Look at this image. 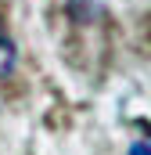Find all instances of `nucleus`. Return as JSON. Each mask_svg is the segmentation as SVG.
Segmentation results:
<instances>
[{"label":"nucleus","instance_id":"nucleus-1","mask_svg":"<svg viewBox=\"0 0 151 155\" xmlns=\"http://www.w3.org/2000/svg\"><path fill=\"white\" fill-rule=\"evenodd\" d=\"M14 61H18V51H14V43H11V40L0 33V79L14 72Z\"/></svg>","mask_w":151,"mask_h":155},{"label":"nucleus","instance_id":"nucleus-3","mask_svg":"<svg viewBox=\"0 0 151 155\" xmlns=\"http://www.w3.org/2000/svg\"><path fill=\"white\" fill-rule=\"evenodd\" d=\"M130 155H151V141H133L130 144Z\"/></svg>","mask_w":151,"mask_h":155},{"label":"nucleus","instance_id":"nucleus-2","mask_svg":"<svg viewBox=\"0 0 151 155\" xmlns=\"http://www.w3.org/2000/svg\"><path fill=\"white\" fill-rule=\"evenodd\" d=\"M69 15H72L76 22H86V18H94V15H101V7H97L94 0H69Z\"/></svg>","mask_w":151,"mask_h":155}]
</instances>
